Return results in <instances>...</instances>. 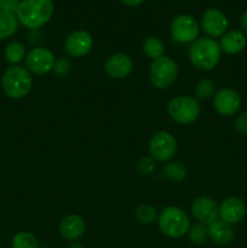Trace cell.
I'll return each instance as SVG.
<instances>
[{
  "label": "cell",
  "instance_id": "cell-1",
  "mask_svg": "<svg viewBox=\"0 0 247 248\" xmlns=\"http://www.w3.org/2000/svg\"><path fill=\"white\" fill-rule=\"evenodd\" d=\"M53 14L52 0H22L16 17L19 23L28 29L45 26Z\"/></svg>",
  "mask_w": 247,
  "mask_h": 248
},
{
  "label": "cell",
  "instance_id": "cell-2",
  "mask_svg": "<svg viewBox=\"0 0 247 248\" xmlns=\"http://www.w3.org/2000/svg\"><path fill=\"white\" fill-rule=\"evenodd\" d=\"M220 46L212 38H198L191 43L189 48V58L194 67L208 72L217 67L220 61Z\"/></svg>",
  "mask_w": 247,
  "mask_h": 248
},
{
  "label": "cell",
  "instance_id": "cell-3",
  "mask_svg": "<svg viewBox=\"0 0 247 248\" xmlns=\"http://www.w3.org/2000/svg\"><path fill=\"white\" fill-rule=\"evenodd\" d=\"M33 79L29 70L19 65H11L1 77L2 92L9 98L21 99L31 92Z\"/></svg>",
  "mask_w": 247,
  "mask_h": 248
},
{
  "label": "cell",
  "instance_id": "cell-4",
  "mask_svg": "<svg viewBox=\"0 0 247 248\" xmlns=\"http://www.w3.org/2000/svg\"><path fill=\"white\" fill-rule=\"evenodd\" d=\"M157 225L162 234L172 239H179L188 234L190 219L185 211L177 206L165 207L157 217Z\"/></svg>",
  "mask_w": 247,
  "mask_h": 248
},
{
  "label": "cell",
  "instance_id": "cell-5",
  "mask_svg": "<svg viewBox=\"0 0 247 248\" xmlns=\"http://www.w3.org/2000/svg\"><path fill=\"white\" fill-rule=\"evenodd\" d=\"M178 65L170 57H162L153 60L149 67V80L155 89L165 90L176 82L178 78Z\"/></svg>",
  "mask_w": 247,
  "mask_h": 248
},
{
  "label": "cell",
  "instance_id": "cell-6",
  "mask_svg": "<svg viewBox=\"0 0 247 248\" xmlns=\"http://www.w3.org/2000/svg\"><path fill=\"white\" fill-rule=\"evenodd\" d=\"M201 107L198 99L190 96H177L167 104L170 118L181 125H189L199 118Z\"/></svg>",
  "mask_w": 247,
  "mask_h": 248
},
{
  "label": "cell",
  "instance_id": "cell-7",
  "mask_svg": "<svg viewBox=\"0 0 247 248\" xmlns=\"http://www.w3.org/2000/svg\"><path fill=\"white\" fill-rule=\"evenodd\" d=\"M177 152V140L167 131H157L149 140V153L156 161L171 160Z\"/></svg>",
  "mask_w": 247,
  "mask_h": 248
},
{
  "label": "cell",
  "instance_id": "cell-8",
  "mask_svg": "<svg viewBox=\"0 0 247 248\" xmlns=\"http://www.w3.org/2000/svg\"><path fill=\"white\" fill-rule=\"evenodd\" d=\"M171 34L178 43H194L200 34V24L190 15H178L171 22Z\"/></svg>",
  "mask_w": 247,
  "mask_h": 248
},
{
  "label": "cell",
  "instance_id": "cell-9",
  "mask_svg": "<svg viewBox=\"0 0 247 248\" xmlns=\"http://www.w3.org/2000/svg\"><path fill=\"white\" fill-rule=\"evenodd\" d=\"M26 67L29 73L36 75H45L52 72L56 63V57L48 48L34 47L27 53Z\"/></svg>",
  "mask_w": 247,
  "mask_h": 248
},
{
  "label": "cell",
  "instance_id": "cell-10",
  "mask_svg": "<svg viewBox=\"0 0 247 248\" xmlns=\"http://www.w3.org/2000/svg\"><path fill=\"white\" fill-rule=\"evenodd\" d=\"M190 211L193 217L201 224L210 225L219 218V205L208 196L195 199L191 203Z\"/></svg>",
  "mask_w": 247,
  "mask_h": 248
},
{
  "label": "cell",
  "instance_id": "cell-11",
  "mask_svg": "<svg viewBox=\"0 0 247 248\" xmlns=\"http://www.w3.org/2000/svg\"><path fill=\"white\" fill-rule=\"evenodd\" d=\"M201 28L211 38H218L227 33L228 18L224 12L216 7L207 9L201 16Z\"/></svg>",
  "mask_w": 247,
  "mask_h": 248
},
{
  "label": "cell",
  "instance_id": "cell-12",
  "mask_svg": "<svg viewBox=\"0 0 247 248\" xmlns=\"http://www.w3.org/2000/svg\"><path fill=\"white\" fill-rule=\"evenodd\" d=\"M213 107L222 116L235 115L241 107V97L232 89H220L213 96Z\"/></svg>",
  "mask_w": 247,
  "mask_h": 248
},
{
  "label": "cell",
  "instance_id": "cell-13",
  "mask_svg": "<svg viewBox=\"0 0 247 248\" xmlns=\"http://www.w3.org/2000/svg\"><path fill=\"white\" fill-rule=\"evenodd\" d=\"M93 46V39L86 31H75L67 36L64 41L65 52L74 58L86 56Z\"/></svg>",
  "mask_w": 247,
  "mask_h": 248
},
{
  "label": "cell",
  "instance_id": "cell-14",
  "mask_svg": "<svg viewBox=\"0 0 247 248\" xmlns=\"http://www.w3.org/2000/svg\"><path fill=\"white\" fill-rule=\"evenodd\" d=\"M246 203L236 196L224 199L219 206V218L230 225L239 224L246 216Z\"/></svg>",
  "mask_w": 247,
  "mask_h": 248
},
{
  "label": "cell",
  "instance_id": "cell-15",
  "mask_svg": "<svg viewBox=\"0 0 247 248\" xmlns=\"http://www.w3.org/2000/svg\"><path fill=\"white\" fill-rule=\"evenodd\" d=\"M133 69V62L126 53H115L107 60L104 72L111 79H124L128 77Z\"/></svg>",
  "mask_w": 247,
  "mask_h": 248
},
{
  "label": "cell",
  "instance_id": "cell-16",
  "mask_svg": "<svg viewBox=\"0 0 247 248\" xmlns=\"http://www.w3.org/2000/svg\"><path fill=\"white\" fill-rule=\"evenodd\" d=\"M58 232L61 236L68 241H75L80 239L86 232V223L82 217L77 215H68L60 222Z\"/></svg>",
  "mask_w": 247,
  "mask_h": 248
},
{
  "label": "cell",
  "instance_id": "cell-17",
  "mask_svg": "<svg viewBox=\"0 0 247 248\" xmlns=\"http://www.w3.org/2000/svg\"><path fill=\"white\" fill-rule=\"evenodd\" d=\"M247 39L242 31L232 29L222 35L219 41L220 50L228 55H236L246 47Z\"/></svg>",
  "mask_w": 247,
  "mask_h": 248
},
{
  "label": "cell",
  "instance_id": "cell-18",
  "mask_svg": "<svg viewBox=\"0 0 247 248\" xmlns=\"http://www.w3.org/2000/svg\"><path fill=\"white\" fill-rule=\"evenodd\" d=\"M207 229L208 237L219 246H227L234 240V229L232 228V225L223 220L217 219L216 222L211 223Z\"/></svg>",
  "mask_w": 247,
  "mask_h": 248
},
{
  "label": "cell",
  "instance_id": "cell-19",
  "mask_svg": "<svg viewBox=\"0 0 247 248\" xmlns=\"http://www.w3.org/2000/svg\"><path fill=\"white\" fill-rule=\"evenodd\" d=\"M5 60L12 65H17L19 62L26 60V46L21 41H10L4 50Z\"/></svg>",
  "mask_w": 247,
  "mask_h": 248
},
{
  "label": "cell",
  "instance_id": "cell-20",
  "mask_svg": "<svg viewBox=\"0 0 247 248\" xmlns=\"http://www.w3.org/2000/svg\"><path fill=\"white\" fill-rule=\"evenodd\" d=\"M18 23L16 15L0 12V40L11 38L18 29Z\"/></svg>",
  "mask_w": 247,
  "mask_h": 248
},
{
  "label": "cell",
  "instance_id": "cell-21",
  "mask_svg": "<svg viewBox=\"0 0 247 248\" xmlns=\"http://www.w3.org/2000/svg\"><path fill=\"white\" fill-rule=\"evenodd\" d=\"M143 51L152 60L162 57L165 52V46L162 41L156 36H147L143 41Z\"/></svg>",
  "mask_w": 247,
  "mask_h": 248
},
{
  "label": "cell",
  "instance_id": "cell-22",
  "mask_svg": "<svg viewBox=\"0 0 247 248\" xmlns=\"http://www.w3.org/2000/svg\"><path fill=\"white\" fill-rule=\"evenodd\" d=\"M164 176L172 182H181L186 177V169L183 164L178 161H171L165 164Z\"/></svg>",
  "mask_w": 247,
  "mask_h": 248
},
{
  "label": "cell",
  "instance_id": "cell-23",
  "mask_svg": "<svg viewBox=\"0 0 247 248\" xmlns=\"http://www.w3.org/2000/svg\"><path fill=\"white\" fill-rule=\"evenodd\" d=\"M12 248H39V242L31 232H19L12 237Z\"/></svg>",
  "mask_w": 247,
  "mask_h": 248
},
{
  "label": "cell",
  "instance_id": "cell-24",
  "mask_svg": "<svg viewBox=\"0 0 247 248\" xmlns=\"http://www.w3.org/2000/svg\"><path fill=\"white\" fill-rule=\"evenodd\" d=\"M157 217L159 215H157L156 208L148 203L138 206L136 210V218L143 224H152L155 220H157Z\"/></svg>",
  "mask_w": 247,
  "mask_h": 248
},
{
  "label": "cell",
  "instance_id": "cell-25",
  "mask_svg": "<svg viewBox=\"0 0 247 248\" xmlns=\"http://www.w3.org/2000/svg\"><path fill=\"white\" fill-rule=\"evenodd\" d=\"M189 241L194 245H201L208 239V229L205 224L196 223V224L190 225L188 230Z\"/></svg>",
  "mask_w": 247,
  "mask_h": 248
},
{
  "label": "cell",
  "instance_id": "cell-26",
  "mask_svg": "<svg viewBox=\"0 0 247 248\" xmlns=\"http://www.w3.org/2000/svg\"><path fill=\"white\" fill-rule=\"evenodd\" d=\"M215 82L210 79H201L195 86V96L198 99H208L215 96Z\"/></svg>",
  "mask_w": 247,
  "mask_h": 248
},
{
  "label": "cell",
  "instance_id": "cell-27",
  "mask_svg": "<svg viewBox=\"0 0 247 248\" xmlns=\"http://www.w3.org/2000/svg\"><path fill=\"white\" fill-rule=\"evenodd\" d=\"M70 68H72V64H70L69 60L65 57H61L60 60L56 61L55 67H53L52 72L55 73L56 77L65 78V77H68V74H69Z\"/></svg>",
  "mask_w": 247,
  "mask_h": 248
},
{
  "label": "cell",
  "instance_id": "cell-28",
  "mask_svg": "<svg viewBox=\"0 0 247 248\" xmlns=\"http://www.w3.org/2000/svg\"><path fill=\"white\" fill-rule=\"evenodd\" d=\"M155 170V161L153 157H143L138 162V172L140 174H149Z\"/></svg>",
  "mask_w": 247,
  "mask_h": 248
},
{
  "label": "cell",
  "instance_id": "cell-29",
  "mask_svg": "<svg viewBox=\"0 0 247 248\" xmlns=\"http://www.w3.org/2000/svg\"><path fill=\"white\" fill-rule=\"evenodd\" d=\"M21 0H0V12L16 15Z\"/></svg>",
  "mask_w": 247,
  "mask_h": 248
},
{
  "label": "cell",
  "instance_id": "cell-30",
  "mask_svg": "<svg viewBox=\"0 0 247 248\" xmlns=\"http://www.w3.org/2000/svg\"><path fill=\"white\" fill-rule=\"evenodd\" d=\"M235 130L242 136H247V111H242L235 120Z\"/></svg>",
  "mask_w": 247,
  "mask_h": 248
},
{
  "label": "cell",
  "instance_id": "cell-31",
  "mask_svg": "<svg viewBox=\"0 0 247 248\" xmlns=\"http://www.w3.org/2000/svg\"><path fill=\"white\" fill-rule=\"evenodd\" d=\"M240 26H241L242 33L245 35H247V10L241 15V18H240Z\"/></svg>",
  "mask_w": 247,
  "mask_h": 248
},
{
  "label": "cell",
  "instance_id": "cell-32",
  "mask_svg": "<svg viewBox=\"0 0 247 248\" xmlns=\"http://www.w3.org/2000/svg\"><path fill=\"white\" fill-rule=\"evenodd\" d=\"M120 1L124 2L125 5H127V6L135 7V6H139L140 4H143L144 0H120Z\"/></svg>",
  "mask_w": 247,
  "mask_h": 248
},
{
  "label": "cell",
  "instance_id": "cell-33",
  "mask_svg": "<svg viewBox=\"0 0 247 248\" xmlns=\"http://www.w3.org/2000/svg\"><path fill=\"white\" fill-rule=\"evenodd\" d=\"M69 248H84L81 246V245H79V244H72L69 246Z\"/></svg>",
  "mask_w": 247,
  "mask_h": 248
}]
</instances>
